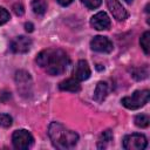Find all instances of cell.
I'll list each match as a JSON object with an SVG mask.
<instances>
[{"instance_id": "cell-3", "label": "cell", "mask_w": 150, "mask_h": 150, "mask_svg": "<svg viewBox=\"0 0 150 150\" xmlns=\"http://www.w3.org/2000/svg\"><path fill=\"white\" fill-rule=\"evenodd\" d=\"M149 97H150V91L148 89L144 90H136L134 91V94H131V96H125L121 100V103L131 110H136L139 109L141 107L145 105L149 102Z\"/></svg>"}, {"instance_id": "cell-19", "label": "cell", "mask_w": 150, "mask_h": 150, "mask_svg": "<svg viewBox=\"0 0 150 150\" xmlns=\"http://www.w3.org/2000/svg\"><path fill=\"white\" fill-rule=\"evenodd\" d=\"M12 122L13 120L8 114H0V127L8 128L12 125Z\"/></svg>"}, {"instance_id": "cell-25", "label": "cell", "mask_w": 150, "mask_h": 150, "mask_svg": "<svg viewBox=\"0 0 150 150\" xmlns=\"http://www.w3.org/2000/svg\"><path fill=\"white\" fill-rule=\"evenodd\" d=\"M73 1H74V0H57V2H59L61 6H68V5H70Z\"/></svg>"}, {"instance_id": "cell-23", "label": "cell", "mask_w": 150, "mask_h": 150, "mask_svg": "<svg viewBox=\"0 0 150 150\" xmlns=\"http://www.w3.org/2000/svg\"><path fill=\"white\" fill-rule=\"evenodd\" d=\"M9 98H11V93H9V91H6V90L1 91V94H0V101L6 102V101H8Z\"/></svg>"}, {"instance_id": "cell-6", "label": "cell", "mask_w": 150, "mask_h": 150, "mask_svg": "<svg viewBox=\"0 0 150 150\" xmlns=\"http://www.w3.org/2000/svg\"><path fill=\"white\" fill-rule=\"evenodd\" d=\"M15 81L18 84V90L21 95H29L32 93V79L30 75L25 70H19L15 74Z\"/></svg>"}, {"instance_id": "cell-9", "label": "cell", "mask_w": 150, "mask_h": 150, "mask_svg": "<svg viewBox=\"0 0 150 150\" xmlns=\"http://www.w3.org/2000/svg\"><path fill=\"white\" fill-rule=\"evenodd\" d=\"M107 6L117 21H124L128 18V12L124 9L118 0H107Z\"/></svg>"}, {"instance_id": "cell-1", "label": "cell", "mask_w": 150, "mask_h": 150, "mask_svg": "<svg viewBox=\"0 0 150 150\" xmlns=\"http://www.w3.org/2000/svg\"><path fill=\"white\" fill-rule=\"evenodd\" d=\"M36 62L49 75H61L67 70L70 60L64 50L48 48L38 54Z\"/></svg>"}, {"instance_id": "cell-24", "label": "cell", "mask_w": 150, "mask_h": 150, "mask_svg": "<svg viewBox=\"0 0 150 150\" xmlns=\"http://www.w3.org/2000/svg\"><path fill=\"white\" fill-rule=\"evenodd\" d=\"M25 28H26V30H27L28 33H30V32L34 30V26H33L32 22H26V23H25Z\"/></svg>"}, {"instance_id": "cell-7", "label": "cell", "mask_w": 150, "mask_h": 150, "mask_svg": "<svg viewBox=\"0 0 150 150\" xmlns=\"http://www.w3.org/2000/svg\"><path fill=\"white\" fill-rule=\"evenodd\" d=\"M90 48L98 53H110L114 46H112V42L107 36L97 35V36H94V39L90 41Z\"/></svg>"}, {"instance_id": "cell-17", "label": "cell", "mask_w": 150, "mask_h": 150, "mask_svg": "<svg viewBox=\"0 0 150 150\" xmlns=\"http://www.w3.org/2000/svg\"><path fill=\"white\" fill-rule=\"evenodd\" d=\"M131 74H132V77L136 79V80H144L149 75L148 66H144V67H141V68H134L131 70Z\"/></svg>"}, {"instance_id": "cell-15", "label": "cell", "mask_w": 150, "mask_h": 150, "mask_svg": "<svg viewBox=\"0 0 150 150\" xmlns=\"http://www.w3.org/2000/svg\"><path fill=\"white\" fill-rule=\"evenodd\" d=\"M32 9L38 15H43L47 9V4L45 0H33L32 1Z\"/></svg>"}, {"instance_id": "cell-13", "label": "cell", "mask_w": 150, "mask_h": 150, "mask_svg": "<svg viewBox=\"0 0 150 150\" xmlns=\"http://www.w3.org/2000/svg\"><path fill=\"white\" fill-rule=\"evenodd\" d=\"M108 95V84L103 81H100L94 91V100L96 102H102Z\"/></svg>"}, {"instance_id": "cell-11", "label": "cell", "mask_w": 150, "mask_h": 150, "mask_svg": "<svg viewBox=\"0 0 150 150\" xmlns=\"http://www.w3.org/2000/svg\"><path fill=\"white\" fill-rule=\"evenodd\" d=\"M90 67L86 60H80L74 68V79L77 81H84L90 77Z\"/></svg>"}, {"instance_id": "cell-12", "label": "cell", "mask_w": 150, "mask_h": 150, "mask_svg": "<svg viewBox=\"0 0 150 150\" xmlns=\"http://www.w3.org/2000/svg\"><path fill=\"white\" fill-rule=\"evenodd\" d=\"M60 90L63 91H70V93H79L81 90V86H80V81H77L76 79H67L64 81H62L59 84Z\"/></svg>"}, {"instance_id": "cell-8", "label": "cell", "mask_w": 150, "mask_h": 150, "mask_svg": "<svg viewBox=\"0 0 150 150\" xmlns=\"http://www.w3.org/2000/svg\"><path fill=\"white\" fill-rule=\"evenodd\" d=\"M30 46H32V40L27 36L20 35V36H16L12 40L9 47H11V50L13 53L22 54V53H27L30 49Z\"/></svg>"}, {"instance_id": "cell-10", "label": "cell", "mask_w": 150, "mask_h": 150, "mask_svg": "<svg viewBox=\"0 0 150 150\" xmlns=\"http://www.w3.org/2000/svg\"><path fill=\"white\" fill-rule=\"evenodd\" d=\"M91 27H94L97 30H105L110 28V19L104 12H98L96 13L91 20H90Z\"/></svg>"}, {"instance_id": "cell-4", "label": "cell", "mask_w": 150, "mask_h": 150, "mask_svg": "<svg viewBox=\"0 0 150 150\" xmlns=\"http://www.w3.org/2000/svg\"><path fill=\"white\" fill-rule=\"evenodd\" d=\"M33 142H34L33 136L30 135L29 131H27L25 129H20V130H16L13 132L12 143L15 149H19V150L28 149L33 144Z\"/></svg>"}, {"instance_id": "cell-16", "label": "cell", "mask_w": 150, "mask_h": 150, "mask_svg": "<svg viewBox=\"0 0 150 150\" xmlns=\"http://www.w3.org/2000/svg\"><path fill=\"white\" fill-rule=\"evenodd\" d=\"M139 45H141L143 52L145 53V55H149V53H150V49H149L150 48V32L149 30L143 33V35L139 39Z\"/></svg>"}, {"instance_id": "cell-18", "label": "cell", "mask_w": 150, "mask_h": 150, "mask_svg": "<svg viewBox=\"0 0 150 150\" xmlns=\"http://www.w3.org/2000/svg\"><path fill=\"white\" fill-rule=\"evenodd\" d=\"M150 123V118L148 115H144V114H141V115H137L135 117V124L139 128H146Z\"/></svg>"}, {"instance_id": "cell-26", "label": "cell", "mask_w": 150, "mask_h": 150, "mask_svg": "<svg viewBox=\"0 0 150 150\" xmlns=\"http://www.w3.org/2000/svg\"><path fill=\"white\" fill-rule=\"evenodd\" d=\"M124 1H125V2H128V4H130V2L132 1V0H124Z\"/></svg>"}, {"instance_id": "cell-2", "label": "cell", "mask_w": 150, "mask_h": 150, "mask_svg": "<svg viewBox=\"0 0 150 150\" xmlns=\"http://www.w3.org/2000/svg\"><path fill=\"white\" fill-rule=\"evenodd\" d=\"M48 136L56 149H71L77 144L79 135L59 122H53L48 128Z\"/></svg>"}, {"instance_id": "cell-5", "label": "cell", "mask_w": 150, "mask_h": 150, "mask_svg": "<svg viewBox=\"0 0 150 150\" xmlns=\"http://www.w3.org/2000/svg\"><path fill=\"white\" fill-rule=\"evenodd\" d=\"M123 148L127 150H143L148 145L146 137L142 134H131L127 135L123 138Z\"/></svg>"}, {"instance_id": "cell-21", "label": "cell", "mask_w": 150, "mask_h": 150, "mask_svg": "<svg viewBox=\"0 0 150 150\" xmlns=\"http://www.w3.org/2000/svg\"><path fill=\"white\" fill-rule=\"evenodd\" d=\"M9 19H11V16H9L8 11L5 9L4 7H0V26L4 25V23H6Z\"/></svg>"}, {"instance_id": "cell-20", "label": "cell", "mask_w": 150, "mask_h": 150, "mask_svg": "<svg viewBox=\"0 0 150 150\" xmlns=\"http://www.w3.org/2000/svg\"><path fill=\"white\" fill-rule=\"evenodd\" d=\"M82 1V4L87 7V8H89V9H95V8H97L100 5H101V2H102V0H81Z\"/></svg>"}, {"instance_id": "cell-14", "label": "cell", "mask_w": 150, "mask_h": 150, "mask_svg": "<svg viewBox=\"0 0 150 150\" xmlns=\"http://www.w3.org/2000/svg\"><path fill=\"white\" fill-rule=\"evenodd\" d=\"M111 141H112V131L109 130V129H108V130H104V131L101 134L100 138H98V143H97L98 149H103V148H105L107 144L110 143Z\"/></svg>"}, {"instance_id": "cell-22", "label": "cell", "mask_w": 150, "mask_h": 150, "mask_svg": "<svg viewBox=\"0 0 150 150\" xmlns=\"http://www.w3.org/2000/svg\"><path fill=\"white\" fill-rule=\"evenodd\" d=\"M13 11H14V13H15L16 15H19V16L23 15V13H25V8H23L22 4H20V2H16V4L13 5Z\"/></svg>"}]
</instances>
